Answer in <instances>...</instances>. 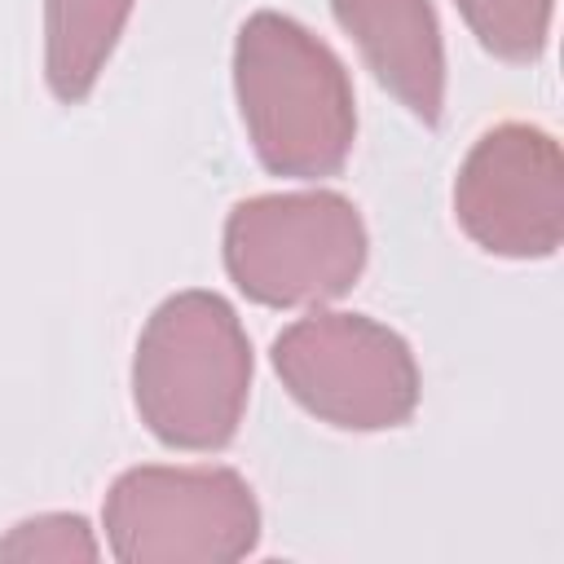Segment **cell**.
Here are the masks:
<instances>
[{
	"label": "cell",
	"mask_w": 564,
	"mask_h": 564,
	"mask_svg": "<svg viewBox=\"0 0 564 564\" xmlns=\"http://www.w3.org/2000/svg\"><path fill=\"white\" fill-rule=\"evenodd\" d=\"M0 560H97V542L84 516L48 511L13 524V533L0 542Z\"/></svg>",
	"instance_id": "cell-10"
},
{
	"label": "cell",
	"mask_w": 564,
	"mask_h": 564,
	"mask_svg": "<svg viewBox=\"0 0 564 564\" xmlns=\"http://www.w3.org/2000/svg\"><path fill=\"white\" fill-rule=\"evenodd\" d=\"M463 234L502 260H546L564 238V154L538 123L480 132L454 176Z\"/></svg>",
	"instance_id": "cell-6"
},
{
	"label": "cell",
	"mask_w": 564,
	"mask_h": 564,
	"mask_svg": "<svg viewBox=\"0 0 564 564\" xmlns=\"http://www.w3.org/2000/svg\"><path fill=\"white\" fill-rule=\"evenodd\" d=\"M282 388L339 432L401 427L419 405V361L405 335L366 313H308L273 335Z\"/></svg>",
	"instance_id": "cell-5"
},
{
	"label": "cell",
	"mask_w": 564,
	"mask_h": 564,
	"mask_svg": "<svg viewBox=\"0 0 564 564\" xmlns=\"http://www.w3.org/2000/svg\"><path fill=\"white\" fill-rule=\"evenodd\" d=\"M375 79L427 128L445 110V40L432 0H330Z\"/></svg>",
	"instance_id": "cell-7"
},
{
	"label": "cell",
	"mask_w": 564,
	"mask_h": 564,
	"mask_svg": "<svg viewBox=\"0 0 564 564\" xmlns=\"http://www.w3.org/2000/svg\"><path fill=\"white\" fill-rule=\"evenodd\" d=\"M225 273L264 308L326 304L357 286L370 234L339 189L251 194L225 216Z\"/></svg>",
	"instance_id": "cell-3"
},
{
	"label": "cell",
	"mask_w": 564,
	"mask_h": 564,
	"mask_svg": "<svg viewBox=\"0 0 564 564\" xmlns=\"http://www.w3.org/2000/svg\"><path fill=\"white\" fill-rule=\"evenodd\" d=\"M128 18L132 0H44V84L62 106L97 88Z\"/></svg>",
	"instance_id": "cell-8"
},
{
	"label": "cell",
	"mask_w": 564,
	"mask_h": 564,
	"mask_svg": "<svg viewBox=\"0 0 564 564\" xmlns=\"http://www.w3.org/2000/svg\"><path fill=\"white\" fill-rule=\"evenodd\" d=\"M101 524L119 564H234L260 546V502L234 467H128Z\"/></svg>",
	"instance_id": "cell-4"
},
{
	"label": "cell",
	"mask_w": 564,
	"mask_h": 564,
	"mask_svg": "<svg viewBox=\"0 0 564 564\" xmlns=\"http://www.w3.org/2000/svg\"><path fill=\"white\" fill-rule=\"evenodd\" d=\"M480 48L502 62H538L551 35L555 0H454Z\"/></svg>",
	"instance_id": "cell-9"
},
{
	"label": "cell",
	"mask_w": 564,
	"mask_h": 564,
	"mask_svg": "<svg viewBox=\"0 0 564 564\" xmlns=\"http://www.w3.org/2000/svg\"><path fill=\"white\" fill-rule=\"evenodd\" d=\"M251 397V339L216 291H176L141 326L132 405L167 449H225Z\"/></svg>",
	"instance_id": "cell-2"
},
{
	"label": "cell",
	"mask_w": 564,
	"mask_h": 564,
	"mask_svg": "<svg viewBox=\"0 0 564 564\" xmlns=\"http://www.w3.org/2000/svg\"><path fill=\"white\" fill-rule=\"evenodd\" d=\"M234 93L264 172L322 181L348 163L357 141L348 66L291 13H247L234 35Z\"/></svg>",
	"instance_id": "cell-1"
}]
</instances>
